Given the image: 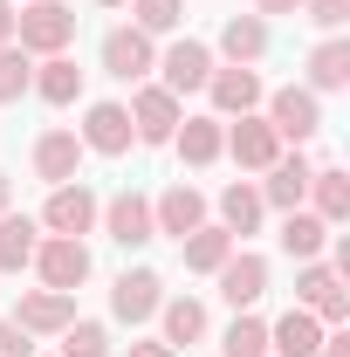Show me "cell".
Returning <instances> with one entry per match:
<instances>
[{
	"mask_svg": "<svg viewBox=\"0 0 350 357\" xmlns=\"http://www.w3.org/2000/svg\"><path fill=\"white\" fill-rule=\"evenodd\" d=\"M28 89H35V55L7 42V48H0V103H21Z\"/></svg>",
	"mask_w": 350,
	"mask_h": 357,
	"instance_id": "obj_31",
	"label": "cell"
},
{
	"mask_svg": "<svg viewBox=\"0 0 350 357\" xmlns=\"http://www.w3.org/2000/svg\"><path fill=\"white\" fill-rule=\"evenodd\" d=\"M213 69H220V62H213V48L185 35V42H172L165 55H158V89H172L178 103H185L192 89H206V76H213Z\"/></svg>",
	"mask_w": 350,
	"mask_h": 357,
	"instance_id": "obj_10",
	"label": "cell"
},
{
	"mask_svg": "<svg viewBox=\"0 0 350 357\" xmlns=\"http://www.w3.org/2000/svg\"><path fill=\"white\" fill-rule=\"evenodd\" d=\"M158 303H165V275H158V268H124V275L110 282V316L131 323V330H137V323H151Z\"/></svg>",
	"mask_w": 350,
	"mask_h": 357,
	"instance_id": "obj_8",
	"label": "cell"
},
{
	"mask_svg": "<svg viewBox=\"0 0 350 357\" xmlns=\"http://www.w3.org/2000/svg\"><path fill=\"white\" fill-rule=\"evenodd\" d=\"M178 248H185V268H192V275H213V268L227 261V255H234L241 241H234L227 227H199V234H185Z\"/></svg>",
	"mask_w": 350,
	"mask_h": 357,
	"instance_id": "obj_29",
	"label": "cell"
},
{
	"mask_svg": "<svg viewBox=\"0 0 350 357\" xmlns=\"http://www.w3.org/2000/svg\"><path fill=\"white\" fill-rule=\"evenodd\" d=\"M0 357H35V344H28V330H21L14 316H0Z\"/></svg>",
	"mask_w": 350,
	"mask_h": 357,
	"instance_id": "obj_35",
	"label": "cell"
},
{
	"mask_svg": "<svg viewBox=\"0 0 350 357\" xmlns=\"http://www.w3.org/2000/svg\"><path fill=\"white\" fill-rule=\"evenodd\" d=\"M323 351V323L309 310H289L268 323V357H316Z\"/></svg>",
	"mask_w": 350,
	"mask_h": 357,
	"instance_id": "obj_21",
	"label": "cell"
},
{
	"mask_svg": "<svg viewBox=\"0 0 350 357\" xmlns=\"http://www.w3.org/2000/svg\"><path fill=\"white\" fill-rule=\"evenodd\" d=\"M14 42V0H0V48Z\"/></svg>",
	"mask_w": 350,
	"mask_h": 357,
	"instance_id": "obj_39",
	"label": "cell"
},
{
	"mask_svg": "<svg viewBox=\"0 0 350 357\" xmlns=\"http://www.w3.org/2000/svg\"><path fill=\"white\" fill-rule=\"evenodd\" d=\"M35 275H42V289H62V296H76L89 282V248L83 241H69V234H42L35 241Z\"/></svg>",
	"mask_w": 350,
	"mask_h": 357,
	"instance_id": "obj_4",
	"label": "cell"
},
{
	"mask_svg": "<svg viewBox=\"0 0 350 357\" xmlns=\"http://www.w3.org/2000/svg\"><path fill=\"white\" fill-rule=\"evenodd\" d=\"M124 110H131V131H137V144H172L178 117H185V103H178L172 89H158V83H137V96L124 103Z\"/></svg>",
	"mask_w": 350,
	"mask_h": 357,
	"instance_id": "obj_9",
	"label": "cell"
},
{
	"mask_svg": "<svg viewBox=\"0 0 350 357\" xmlns=\"http://www.w3.org/2000/svg\"><path fill=\"white\" fill-rule=\"evenodd\" d=\"M316 357H350V337H344V330H323V351H316Z\"/></svg>",
	"mask_w": 350,
	"mask_h": 357,
	"instance_id": "obj_36",
	"label": "cell"
},
{
	"mask_svg": "<svg viewBox=\"0 0 350 357\" xmlns=\"http://www.w3.org/2000/svg\"><path fill=\"white\" fill-rule=\"evenodd\" d=\"M220 357H268V323L254 310H234L227 337H220Z\"/></svg>",
	"mask_w": 350,
	"mask_h": 357,
	"instance_id": "obj_30",
	"label": "cell"
},
{
	"mask_svg": "<svg viewBox=\"0 0 350 357\" xmlns=\"http://www.w3.org/2000/svg\"><path fill=\"white\" fill-rule=\"evenodd\" d=\"M96 213H103V199L89 192L83 178H69V185H48L42 234H69V241H83V234H96Z\"/></svg>",
	"mask_w": 350,
	"mask_h": 357,
	"instance_id": "obj_5",
	"label": "cell"
},
{
	"mask_svg": "<svg viewBox=\"0 0 350 357\" xmlns=\"http://www.w3.org/2000/svg\"><path fill=\"white\" fill-rule=\"evenodd\" d=\"M96 227H103L117 248H144V241H158V227H151V199H144V192H117V199H103Z\"/></svg>",
	"mask_w": 350,
	"mask_h": 357,
	"instance_id": "obj_15",
	"label": "cell"
},
{
	"mask_svg": "<svg viewBox=\"0 0 350 357\" xmlns=\"http://www.w3.org/2000/svg\"><path fill=\"white\" fill-rule=\"evenodd\" d=\"M261 213H268V206H261V192H254L248 178H234V185L220 192V227H227L234 241H248V234L261 227Z\"/></svg>",
	"mask_w": 350,
	"mask_h": 357,
	"instance_id": "obj_26",
	"label": "cell"
},
{
	"mask_svg": "<svg viewBox=\"0 0 350 357\" xmlns=\"http://www.w3.org/2000/svg\"><path fill=\"white\" fill-rule=\"evenodd\" d=\"M316 96H337V89H350V42L344 35H330V42H316V55H309V83Z\"/></svg>",
	"mask_w": 350,
	"mask_h": 357,
	"instance_id": "obj_24",
	"label": "cell"
},
{
	"mask_svg": "<svg viewBox=\"0 0 350 357\" xmlns=\"http://www.w3.org/2000/svg\"><path fill=\"white\" fill-rule=\"evenodd\" d=\"M254 14H261V21L268 14H303V0H254Z\"/></svg>",
	"mask_w": 350,
	"mask_h": 357,
	"instance_id": "obj_38",
	"label": "cell"
},
{
	"mask_svg": "<svg viewBox=\"0 0 350 357\" xmlns=\"http://www.w3.org/2000/svg\"><path fill=\"white\" fill-rule=\"evenodd\" d=\"M83 137L69 131V124H48L42 137H35V178H48V185H69V178L83 172Z\"/></svg>",
	"mask_w": 350,
	"mask_h": 357,
	"instance_id": "obj_16",
	"label": "cell"
},
{
	"mask_svg": "<svg viewBox=\"0 0 350 357\" xmlns=\"http://www.w3.org/2000/svg\"><path fill=\"white\" fill-rule=\"evenodd\" d=\"M172 151L199 172V165H220L227 158V117H178V131H172Z\"/></svg>",
	"mask_w": 350,
	"mask_h": 357,
	"instance_id": "obj_18",
	"label": "cell"
},
{
	"mask_svg": "<svg viewBox=\"0 0 350 357\" xmlns=\"http://www.w3.org/2000/svg\"><path fill=\"white\" fill-rule=\"evenodd\" d=\"M28 96H42V103L62 110V103H76V96H83V69H76L69 55H42V62H35V89H28Z\"/></svg>",
	"mask_w": 350,
	"mask_h": 357,
	"instance_id": "obj_25",
	"label": "cell"
},
{
	"mask_svg": "<svg viewBox=\"0 0 350 357\" xmlns=\"http://www.w3.org/2000/svg\"><path fill=\"white\" fill-rule=\"evenodd\" d=\"M151 227H158V234H172V241L199 234V227H206V192H199V185H185V178L165 185V192L151 199Z\"/></svg>",
	"mask_w": 350,
	"mask_h": 357,
	"instance_id": "obj_14",
	"label": "cell"
},
{
	"mask_svg": "<svg viewBox=\"0 0 350 357\" xmlns=\"http://www.w3.org/2000/svg\"><path fill=\"white\" fill-rule=\"evenodd\" d=\"M213 282H220V303H227V310H254V303L268 296V255L234 248V255L213 268Z\"/></svg>",
	"mask_w": 350,
	"mask_h": 357,
	"instance_id": "obj_7",
	"label": "cell"
},
{
	"mask_svg": "<svg viewBox=\"0 0 350 357\" xmlns=\"http://www.w3.org/2000/svg\"><path fill=\"white\" fill-rule=\"evenodd\" d=\"M158 323H165V337H158V344L185 351V344H199V337H206V303H199V296H165V303H158Z\"/></svg>",
	"mask_w": 350,
	"mask_h": 357,
	"instance_id": "obj_23",
	"label": "cell"
},
{
	"mask_svg": "<svg viewBox=\"0 0 350 357\" xmlns=\"http://www.w3.org/2000/svg\"><path fill=\"white\" fill-rule=\"evenodd\" d=\"M96 7H124V0H96Z\"/></svg>",
	"mask_w": 350,
	"mask_h": 357,
	"instance_id": "obj_41",
	"label": "cell"
},
{
	"mask_svg": "<svg viewBox=\"0 0 350 357\" xmlns=\"http://www.w3.org/2000/svg\"><path fill=\"white\" fill-rule=\"evenodd\" d=\"M124 7H131V28H144L151 42L172 35L178 21H185V0H124Z\"/></svg>",
	"mask_w": 350,
	"mask_h": 357,
	"instance_id": "obj_32",
	"label": "cell"
},
{
	"mask_svg": "<svg viewBox=\"0 0 350 357\" xmlns=\"http://www.w3.org/2000/svg\"><path fill=\"white\" fill-rule=\"evenodd\" d=\"M76 137H83V151H96V158H124V151L137 144L131 110H124V103H89L83 124H76Z\"/></svg>",
	"mask_w": 350,
	"mask_h": 357,
	"instance_id": "obj_12",
	"label": "cell"
},
{
	"mask_svg": "<svg viewBox=\"0 0 350 357\" xmlns=\"http://www.w3.org/2000/svg\"><path fill=\"white\" fill-rule=\"evenodd\" d=\"M0 213H14V178L0 172Z\"/></svg>",
	"mask_w": 350,
	"mask_h": 357,
	"instance_id": "obj_40",
	"label": "cell"
},
{
	"mask_svg": "<svg viewBox=\"0 0 350 357\" xmlns=\"http://www.w3.org/2000/svg\"><path fill=\"white\" fill-rule=\"evenodd\" d=\"M220 55L241 62V69H254V62L268 55V21H261V14H227V28H220Z\"/></svg>",
	"mask_w": 350,
	"mask_h": 357,
	"instance_id": "obj_22",
	"label": "cell"
},
{
	"mask_svg": "<svg viewBox=\"0 0 350 357\" xmlns=\"http://www.w3.org/2000/svg\"><path fill=\"white\" fill-rule=\"evenodd\" d=\"M296 310H309L323 330H337L350 316V289H344V275L330 261H303L296 268Z\"/></svg>",
	"mask_w": 350,
	"mask_h": 357,
	"instance_id": "obj_3",
	"label": "cell"
},
{
	"mask_svg": "<svg viewBox=\"0 0 350 357\" xmlns=\"http://www.w3.org/2000/svg\"><path fill=\"white\" fill-rule=\"evenodd\" d=\"M282 248H289L296 261H323V248H330V227L316 220L309 206H296V213H282Z\"/></svg>",
	"mask_w": 350,
	"mask_h": 357,
	"instance_id": "obj_28",
	"label": "cell"
},
{
	"mask_svg": "<svg viewBox=\"0 0 350 357\" xmlns=\"http://www.w3.org/2000/svg\"><path fill=\"white\" fill-rule=\"evenodd\" d=\"M282 151H289V144L275 137V124H268L261 110H248V117H234V124H227V158H234L241 172H268Z\"/></svg>",
	"mask_w": 350,
	"mask_h": 357,
	"instance_id": "obj_6",
	"label": "cell"
},
{
	"mask_svg": "<svg viewBox=\"0 0 350 357\" xmlns=\"http://www.w3.org/2000/svg\"><path fill=\"white\" fill-rule=\"evenodd\" d=\"M124 357H178V351H172V344H158V337H144V344H131Z\"/></svg>",
	"mask_w": 350,
	"mask_h": 357,
	"instance_id": "obj_37",
	"label": "cell"
},
{
	"mask_svg": "<svg viewBox=\"0 0 350 357\" xmlns=\"http://www.w3.org/2000/svg\"><path fill=\"white\" fill-rule=\"evenodd\" d=\"M14 323H21L28 337H62V330L76 323V296H62V289H28L21 310H14Z\"/></svg>",
	"mask_w": 350,
	"mask_h": 357,
	"instance_id": "obj_19",
	"label": "cell"
},
{
	"mask_svg": "<svg viewBox=\"0 0 350 357\" xmlns=\"http://www.w3.org/2000/svg\"><path fill=\"white\" fill-rule=\"evenodd\" d=\"M303 21H316L323 35H337V28L350 21V0H303Z\"/></svg>",
	"mask_w": 350,
	"mask_h": 357,
	"instance_id": "obj_34",
	"label": "cell"
},
{
	"mask_svg": "<svg viewBox=\"0 0 350 357\" xmlns=\"http://www.w3.org/2000/svg\"><path fill=\"white\" fill-rule=\"evenodd\" d=\"M62 357H110V330L89 323V316H76V323L62 330Z\"/></svg>",
	"mask_w": 350,
	"mask_h": 357,
	"instance_id": "obj_33",
	"label": "cell"
},
{
	"mask_svg": "<svg viewBox=\"0 0 350 357\" xmlns=\"http://www.w3.org/2000/svg\"><path fill=\"white\" fill-rule=\"evenodd\" d=\"M303 206H309L323 227H344V220H350V172H344V165H316V172H309Z\"/></svg>",
	"mask_w": 350,
	"mask_h": 357,
	"instance_id": "obj_20",
	"label": "cell"
},
{
	"mask_svg": "<svg viewBox=\"0 0 350 357\" xmlns=\"http://www.w3.org/2000/svg\"><path fill=\"white\" fill-rule=\"evenodd\" d=\"M103 69H110L117 83H151L158 42H151L144 28H110V35H103Z\"/></svg>",
	"mask_w": 350,
	"mask_h": 357,
	"instance_id": "obj_11",
	"label": "cell"
},
{
	"mask_svg": "<svg viewBox=\"0 0 350 357\" xmlns=\"http://www.w3.org/2000/svg\"><path fill=\"white\" fill-rule=\"evenodd\" d=\"M261 117L275 124L282 144H296V151H303L309 137L323 131V96L303 89V83H282V89H268V96H261Z\"/></svg>",
	"mask_w": 350,
	"mask_h": 357,
	"instance_id": "obj_2",
	"label": "cell"
},
{
	"mask_svg": "<svg viewBox=\"0 0 350 357\" xmlns=\"http://www.w3.org/2000/svg\"><path fill=\"white\" fill-rule=\"evenodd\" d=\"M35 241H42V220L0 213V268H7V275H21V268L35 261Z\"/></svg>",
	"mask_w": 350,
	"mask_h": 357,
	"instance_id": "obj_27",
	"label": "cell"
},
{
	"mask_svg": "<svg viewBox=\"0 0 350 357\" xmlns=\"http://www.w3.org/2000/svg\"><path fill=\"white\" fill-rule=\"evenodd\" d=\"M76 42V7H62V0H28L21 14H14V48H28L35 62L42 55H69Z\"/></svg>",
	"mask_w": 350,
	"mask_h": 357,
	"instance_id": "obj_1",
	"label": "cell"
},
{
	"mask_svg": "<svg viewBox=\"0 0 350 357\" xmlns=\"http://www.w3.org/2000/svg\"><path fill=\"white\" fill-rule=\"evenodd\" d=\"M206 96H213V117H227V124H234V117H248V110H261V76H254V69H241V62H227V69H213V76H206Z\"/></svg>",
	"mask_w": 350,
	"mask_h": 357,
	"instance_id": "obj_13",
	"label": "cell"
},
{
	"mask_svg": "<svg viewBox=\"0 0 350 357\" xmlns=\"http://www.w3.org/2000/svg\"><path fill=\"white\" fill-rule=\"evenodd\" d=\"M309 172H316V165H309L303 151H282V158L261 172V185H254V192H261V206L296 213V206H303V192H309Z\"/></svg>",
	"mask_w": 350,
	"mask_h": 357,
	"instance_id": "obj_17",
	"label": "cell"
}]
</instances>
